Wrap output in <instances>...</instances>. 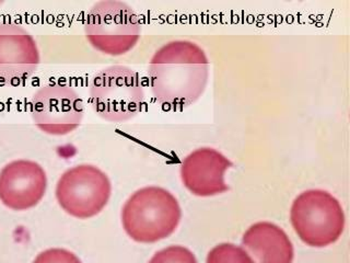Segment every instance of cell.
<instances>
[{
  "label": "cell",
  "mask_w": 350,
  "mask_h": 263,
  "mask_svg": "<svg viewBox=\"0 0 350 263\" xmlns=\"http://www.w3.org/2000/svg\"><path fill=\"white\" fill-rule=\"evenodd\" d=\"M211 63L205 51L189 40L164 44L151 58L148 82L153 98L163 109L180 111L205 92Z\"/></svg>",
  "instance_id": "obj_1"
},
{
  "label": "cell",
  "mask_w": 350,
  "mask_h": 263,
  "mask_svg": "<svg viewBox=\"0 0 350 263\" xmlns=\"http://www.w3.org/2000/svg\"><path fill=\"white\" fill-rule=\"evenodd\" d=\"M182 218L174 195L160 186L137 190L122 210L126 234L140 244H152L172 235Z\"/></svg>",
  "instance_id": "obj_2"
},
{
  "label": "cell",
  "mask_w": 350,
  "mask_h": 263,
  "mask_svg": "<svg viewBox=\"0 0 350 263\" xmlns=\"http://www.w3.org/2000/svg\"><path fill=\"white\" fill-rule=\"evenodd\" d=\"M89 95L94 112L112 123L134 118L146 104L142 77L129 66H109L96 73L91 80Z\"/></svg>",
  "instance_id": "obj_3"
},
{
  "label": "cell",
  "mask_w": 350,
  "mask_h": 263,
  "mask_svg": "<svg viewBox=\"0 0 350 263\" xmlns=\"http://www.w3.org/2000/svg\"><path fill=\"white\" fill-rule=\"evenodd\" d=\"M85 34L91 47L109 56H122L136 47L142 36L139 16L118 0L98 1L85 16Z\"/></svg>",
  "instance_id": "obj_4"
},
{
  "label": "cell",
  "mask_w": 350,
  "mask_h": 263,
  "mask_svg": "<svg viewBox=\"0 0 350 263\" xmlns=\"http://www.w3.org/2000/svg\"><path fill=\"white\" fill-rule=\"evenodd\" d=\"M290 221L299 238L315 248L336 242L346 223L340 203L324 190H308L295 197Z\"/></svg>",
  "instance_id": "obj_5"
},
{
  "label": "cell",
  "mask_w": 350,
  "mask_h": 263,
  "mask_svg": "<svg viewBox=\"0 0 350 263\" xmlns=\"http://www.w3.org/2000/svg\"><path fill=\"white\" fill-rule=\"evenodd\" d=\"M112 193L109 177L93 164H78L62 175L56 199L66 213L87 219L101 213Z\"/></svg>",
  "instance_id": "obj_6"
},
{
  "label": "cell",
  "mask_w": 350,
  "mask_h": 263,
  "mask_svg": "<svg viewBox=\"0 0 350 263\" xmlns=\"http://www.w3.org/2000/svg\"><path fill=\"white\" fill-rule=\"evenodd\" d=\"M31 114L45 134L63 136L80 125L85 104L74 88L64 82H49L34 93Z\"/></svg>",
  "instance_id": "obj_7"
},
{
  "label": "cell",
  "mask_w": 350,
  "mask_h": 263,
  "mask_svg": "<svg viewBox=\"0 0 350 263\" xmlns=\"http://www.w3.org/2000/svg\"><path fill=\"white\" fill-rule=\"evenodd\" d=\"M41 62L38 44L16 22H0V85L25 84Z\"/></svg>",
  "instance_id": "obj_8"
},
{
  "label": "cell",
  "mask_w": 350,
  "mask_h": 263,
  "mask_svg": "<svg viewBox=\"0 0 350 263\" xmlns=\"http://www.w3.org/2000/svg\"><path fill=\"white\" fill-rule=\"evenodd\" d=\"M46 189V173L38 162L19 159L0 171V201L14 211L38 205Z\"/></svg>",
  "instance_id": "obj_9"
},
{
  "label": "cell",
  "mask_w": 350,
  "mask_h": 263,
  "mask_svg": "<svg viewBox=\"0 0 350 263\" xmlns=\"http://www.w3.org/2000/svg\"><path fill=\"white\" fill-rule=\"evenodd\" d=\"M233 164L215 148L200 147L184 158L180 166L182 182L191 195L208 197L229 190L224 175Z\"/></svg>",
  "instance_id": "obj_10"
},
{
  "label": "cell",
  "mask_w": 350,
  "mask_h": 263,
  "mask_svg": "<svg viewBox=\"0 0 350 263\" xmlns=\"http://www.w3.org/2000/svg\"><path fill=\"white\" fill-rule=\"evenodd\" d=\"M252 263H293V245L284 230L271 222L252 225L242 238Z\"/></svg>",
  "instance_id": "obj_11"
},
{
  "label": "cell",
  "mask_w": 350,
  "mask_h": 263,
  "mask_svg": "<svg viewBox=\"0 0 350 263\" xmlns=\"http://www.w3.org/2000/svg\"><path fill=\"white\" fill-rule=\"evenodd\" d=\"M206 263H252V260L242 247L220 244L209 251Z\"/></svg>",
  "instance_id": "obj_12"
},
{
  "label": "cell",
  "mask_w": 350,
  "mask_h": 263,
  "mask_svg": "<svg viewBox=\"0 0 350 263\" xmlns=\"http://www.w3.org/2000/svg\"><path fill=\"white\" fill-rule=\"evenodd\" d=\"M149 263H197V260L194 253L185 247L170 246L157 252Z\"/></svg>",
  "instance_id": "obj_13"
},
{
  "label": "cell",
  "mask_w": 350,
  "mask_h": 263,
  "mask_svg": "<svg viewBox=\"0 0 350 263\" xmlns=\"http://www.w3.org/2000/svg\"><path fill=\"white\" fill-rule=\"evenodd\" d=\"M33 263H82L74 252L62 248H52L41 252Z\"/></svg>",
  "instance_id": "obj_14"
}]
</instances>
